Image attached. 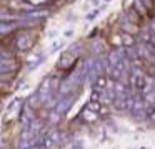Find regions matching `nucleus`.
<instances>
[{
    "instance_id": "f257e3e1",
    "label": "nucleus",
    "mask_w": 155,
    "mask_h": 149,
    "mask_svg": "<svg viewBox=\"0 0 155 149\" xmlns=\"http://www.w3.org/2000/svg\"><path fill=\"white\" fill-rule=\"evenodd\" d=\"M74 101H75V97H74V95H70V97H67V99H64V101L58 102V104L55 106V112H52V116H50V121L52 122H57L62 116L67 114L68 109L72 107V102H74Z\"/></svg>"
},
{
    "instance_id": "f03ea898",
    "label": "nucleus",
    "mask_w": 155,
    "mask_h": 149,
    "mask_svg": "<svg viewBox=\"0 0 155 149\" xmlns=\"http://www.w3.org/2000/svg\"><path fill=\"white\" fill-rule=\"evenodd\" d=\"M52 94H54V87H52V77H45L44 81L40 82V85H38L37 95L40 97L42 104H45Z\"/></svg>"
},
{
    "instance_id": "7ed1b4c3",
    "label": "nucleus",
    "mask_w": 155,
    "mask_h": 149,
    "mask_svg": "<svg viewBox=\"0 0 155 149\" xmlns=\"http://www.w3.org/2000/svg\"><path fill=\"white\" fill-rule=\"evenodd\" d=\"M108 84H110V82H108V77L102 72V74H97L94 77V84H92V87H94V91H100L102 92V91H105V89L108 87Z\"/></svg>"
},
{
    "instance_id": "20e7f679",
    "label": "nucleus",
    "mask_w": 155,
    "mask_h": 149,
    "mask_svg": "<svg viewBox=\"0 0 155 149\" xmlns=\"http://www.w3.org/2000/svg\"><path fill=\"white\" fill-rule=\"evenodd\" d=\"M58 142H60V134H58V131H54V132H50V134L45 136V139H44V147L52 149L54 146H57Z\"/></svg>"
},
{
    "instance_id": "39448f33",
    "label": "nucleus",
    "mask_w": 155,
    "mask_h": 149,
    "mask_svg": "<svg viewBox=\"0 0 155 149\" xmlns=\"http://www.w3.org/2000/svg\"><path fill=\"white\" fill-rule=\"evenodd\" d=\"M15 67H17V65H15V59L14 57H10V59L4 57V59H2V64H0V71H2V74L14 72Z\"/></svg>"
},
{
    "instance_id": "423d86ee",
    "label": "nucleus",
    "mask_w": 155,
    "mask_h": 149,
    "mask_svg": "<svg viewBox=\"0 0 155 149\" xmlns=\"http://www.w3.org/2000/svg\"><path fill=\"white\" fill-rule=\"evenodd\" d=\"M75 61V55L70 54V52H65V54H62L60 61H58V67L60 69H67L72 65V62Z\"/></svg>"
},
{
    "instance_id": "0eeeda50",
    "label": "nucleus",
    "mask_w": 155,
    "mask_h": 149,
    "mask_svg": "<svg viewBox=\"0 0 155 149\" xmlns=\"http://www.w3.org/2000/svg\"><path fill=\"white\" fill-rule=\"evenodd\" d=\"M82 117H84V121H87V122H94V121H97L98 112L94 111V109H90V107L87 106V107L82 111Z\"/></svg>"
},
{
    "instance_id": "6e6552de",
    "label": "nucleus",
    "mask_w": 155,
    "mask_h": 149,
    "mask_svg": "<svg viewBox=\"0 0 155 149\" xmlns=\"http://www.w3.org/2000/svg\"><path fill=\"white\" fill-rule=\"evenodd\" d=\"M120 57H122V54H120V50H114V52H110L108 54V64H110V67H115V65L120 62Z\"/></svg>"
},
{
    "instance_id": "1a4fd4ad",
    "label": "nucleus",
    "mask_w": 155,
    "mask_h": 149,
    "mask_svg": "<svg viewBox=\"0 0 155 149\" xmlns=\"http://www.w3.org/2000/svg\"><path fill=\"white\" fill-rule=\"evenodd\" d=\"M122 74H124V62L120 61L115 67H112V79H114V81H118Z\"/></svg>"
},
{
    "instance_id": "9d476101",
    "label": "nucleus",
    "mask_w": 155,
    "mask_h": 149,
    "mask_svg": "<svg viewBox=\"0 0 155 149\" xmlns=\"http://www.w3.org/2000/svg\"><path fill=\"white\" fill-rule=\"evenodd\" d=\"M17 47H18V50L25 52V50H28V49L32 47V40H30V39H27V37L18 39V40H17Z\"/></svg>"
},
{
    "instance_id": "9b49d317",
    "label": "nucleus",
    "mask_w": 155,
    "mask_h": 149,
    "mask_svg": "<svg viewBox=\"0 0 155 149\" xmlns=\"http://www.w3.org/2000/svg\"><path fill=\"white\" fill-rule=\"evenodd\" d=\"M40 61H42V59L38 57V55H32V57L28 59V62H27V64H28V71H34V69L40 64Z\"/></svg>"
},
{
    "instance_id": "f8f14e48",
    "label": "nucleus",
    "mask_w": 155,
    "mask_h": 149,
    "mask_svg": "<svg viewBox=\"0 0 155 149\" xmlns=\"http://www.w3.org/2000/svg\"><path fill=\"white\" fill-rule=\"evenodd\" d=\"M88 107L98 112V111H100V102H98V101H90V102H88Z\"/></svg>"
},
{
    "instance_id": "ddd939ff",
    "label": "nucleus",
    "mask_w": 155,
    "mask_h": 149,
    "mask_svg": "<svg viewBox=\"0 0 155 149\" xmlns=\"http://www.w3.org/2000/svg\"><path fill=\"white\" fill-rule=\"evenodd\" d=\"M124 44L127 45V47H130V45H134V39H132L130 35H125V37H124Z\"/></svg>"
},
{
    "instance_id": "4468645a",
    "label": "nucleus",
    "mask_w": 155,
    "mask_h": 149,
    "mask_svg": "<svg viewBox=\"0 0 155 149\" xmlns=\"http://www.w3.org/2000/svg\"><path fill=\"white\" fill-rule=\"evenodd\" d=\"M27 149H40V146H35V144H32V146H28Z\"/></svg>"
}]
</instances>
